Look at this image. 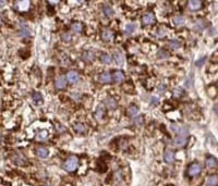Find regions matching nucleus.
<instances>
[{"label": "nucleus", "mask_w": 218, "mask_h": 186, "mask_svg": "<svg viewBox=\"0 0 218 186\" xmlns=\"http://www.w3.org/2000/svg\"><path fill=\"white\" fill-rule=\"evenodd\" d=\"M66 86H67V81H66V78H64L63 76H60L59 78H57V81H56V87H57L58 89H62V88H64Z\"/></svg>", "instance_id": "obj_13"}, {"label": "nucleus", "mask_w": 218, "mask_h": 186, "mask_svg": "<svg viewBox=\"0 0 218 186\" xmlns=\"http://www.w3.org/2000/svg\"><path fill=\"white\" fill-rule=\"evenodd\" d=\"M143 123H144V118H143L142 115L135 117V119H134V124H135L136 126H142Z\"/></svg>", "instance_id": "obj_27"}, {"label": "nucleus", "mask_w": 218, "mask_h": 186, "mask_svg": "<svg viewBox=\"0 0 218 186\" xmlns=\"http://www.w3.org/2000/svg\"><path fill=\"white\" fill-rule=\"evenodd\" d=\"M172 130L176 132V133L179 134V136H186V133H188V131H186L184 127L177 126V125H172Z\"/></svg>", "instance_id": "obj_16"}, {"label": "nucleus", "mask_w": 218, "mask_h": 186, "mask_svg": "<svg viewBox=\"0 0 218 186\" xmlns=\"http://www.w3.org/2000/svg\"><path fill=\"white\" fill-rule=\"evenodd\" d=\"M169 47L170 48H172V49H177V48H179L180 47V41L179 40H171L169 41Z\"/></svg>", "instance_id": "obj_30"}, {"label": "nucleus", "mask_w": 218, "mask_h": 186, "mask_svg": "<svg viewBox=\"0 0 218 186\" xmlns=\"http://www.w3.org/2000/svg\"><path fill=\"white\" fill-rule=\"evenodd\" d=\"M158 102H159V99L157 98V97H152V98H150V104H154L155 106V104H157Z\"/></svg>", "instance_id": "obj_37"}, {"label": "nucleus", "mask_w": 218, "mask_h": 186, "mask_svg": "<svg viewBox=\"0 0 218 186\" xmlns=\"http://www.w3.org/2000/svg\"><path fill=\"white\" fill-rule=\"evenodd\" d=\"M123 80H124V75H123L122 72H120V71H116V72L114 73V81L117 83H120L122 82Z\"/></svg>", "instance_id": "obj_18"}, {"label": "nucleus", "mask_w": 218, "mask_h": 186, "mask_svg": "<svg viewBox=\"0 0 218 186\" xmlns=\"http://www.w3.org/2000/svg\"><path fill=\"white\" fill-rule=\"evenodd\" d=\"M104 115V108L101 107V106H99L98 108H97V110H96V113H95V117L97 119H100L101 117Z\"/></svg>", "instance_id": "obj_31"}, {"label": "nucleus", "mask_w": 218, "mask_h": 186, "mask_svg": "<svg viewBox=\"0 0 218 186\" xmlns=\"http://www.w3.org/2000/svg\"><path fill=\"white\" fill-rule=\"evenodd\" d=\"M188 7H189V9L193 10V11L199 10L202 7V1H200V0H190L188 2Z\"/></svg>", "instance_id": "obj_5"}, {"label": "nucleus", "mask_w": 218, "mask_h": 186, "mask_svg": "<svg viewBox=\"0 0 218 186\" xmlns=\"http://www.w3.org/2000/svg\"><path fill=\"white\" fill-rule=\"evenodd\" d=\"M166 91V86L164 85V84H161V85H159V87H158V93H164V91Z\"/></svg>", "instance_id": "obj_38"}, {"label": "nucleus", "mask_w": 218, "mask_h": 186, "mask_svg": "<svg viewBox=\"0 0 218 186\" xmlns=\"http://www.w3.org/2000/svg\"><path fill=\"white\" fill-rule=\"evenodd\" d=\"M214 111H215V113L218 115V104H215V106H214Z\"/></svg>", "instance_id": "obj_39"}, {"label": "nucleus", "mask_w": 218, "mask_h": 186, "mask_svg": "<svg viewBox=\"0 0 218 186\" xmlns=\"http://www.w3.org/2000/svg\"><path fill=\"white\" fill-rule=\"evenodd\" d=\"M194 26H195V30L202 31V30H204L205 26H206V22H205L204 20H197L195 22V24H194Z\"/></svg>", "instance_id": "obj_20"}, {"label": "nucleus", "mask_w": 218, "mask_h": 186, "mask_svg": "<svg viewBox=\"0 0 218 186\" xmlns=\"http://www.w3.org/2000/svg\"><path fill=\"white\" fill-rule=\"evenodd\" d=\"M100 61L105 64H109L111 62V57L109 55H107V54H103V55L100 56Z\"/></svg>", "instance_id": "obj_24"}, {"label": "nucleus", "mask_w": 218, "mask_h": 186, "mask_svg": "<svg viewBox=\"0 0 218 186\" xmlns=\"http://www.w3.org/2000/svg\"><path fill=\"white\" fill-rule=\"evenodd\" d=\"M182 94H183V91L181 88H175V91H173V96L175 97H180Z\"/></svg>", "instance_id": "obj_34"}, {"label": "nucleus", "mask_w": 218, "mask_h": 186, "mask_svg": "<svg viewBox=\"0 0 218 186\" xmlns=\"http://www.w3.org/2000/svg\"><path fill=\"white\" fill-rule=\"evenodd\" d=\"M169 54L168 52H166L165 50H160L158 52V57L159 58H163V59H165V58H168Z\"/></svg>", "instance_id": "obj_35"}, {"label": "nucleus", "mask_w": 218, "mask_h": 186, "mask_svg": "<svg viewBox=\"0 0 218 186\" xmlns=\"http://www.w3.org/2000/svg\"><path fill=\"white\" fill-rule=\"evenodd\" d=\"M12 161H13L14 164L17 165H20V167H23V165H26L27 164V160L26 158L24 157V154H22L21 152H17L12 157Z\"/></svg>", "instance_id": "obj_2"}, {"label": "nucleus", "mask_w": 218, "mask_h": 186, "mask_svg": "<svg viewBox=\"0 0 218 186\" xmlns=\"http://www.w3.org/2000/svg\"><path fill=\"white\" fill-rule=\"evenodd\" d=\"M173 22H175V24H176V25L181 26V25H183V24H184V18H183V16H181V15H177V16H175V18H173Z\"/></svg>", "instance_id": "obj_25"}, {"label": "nucleus", "mask_w": 218, "mask_h": 186, "mask_svg": "<svg viewBox=\"0 0 218 186\" xmlns=\"http://www.w3.org/2000/svg\"><path fill=\"white\" fill-rule=\"evenodd\" d=\"M104 12L106 14V16H108V18H111L114 15V10L111 9V7H109V5H105Z\"/></svg>", "instance_id": "obj_26"}, {"label": "nucleus", "mask_w": 218, "mask_h": 186, "mask_svg": "<svg viewBox=\"0 0 218 186\" xmlns=\"http://www.w3.org/2000/svg\"><path fill=\"white\" fill-rule=\"evenodd\" d=\"M111 80H112V77H111V75H110L108 72H104L99 75V81L101 83H104V84L110 83L111 82Z\"/></svg>", "instance_id": "obj_11"}, {"label": "nucleus", "mask_w": 218, "mask_h": 186, "mask_svg": "<svg viewBox=\"0 0 218 186\" xmlns=\"http://www.w3.org/2000/svg\"><path fill=\"white\" fill-rule=\"evenodd\" d=\"M101 38H103L105 41H111L112 38H114V33L111 32V31H109V30H106V31H104L103 34H101Z\"/></svg>", "instance_id": "obj_12"}, {"label": "nucleus", "mask_w": 218, "mask_h": 186, "mask_svg": "<svg viewBox=\"0 0 218 186\" xmlns=\"http://www.w3.org/2000/svg\"><path fill=\"white\" fill-rule=\"evenodd\" d=\"M186 143V136H178L173 139V144L176 147H183Z\"/></svg>", "instance_id": "obj_9"}, {"label": "nucleus", "mask_w": 218, "mask_h": 186, "mask_svg": "<svg viewBox=\"0 0 218 186\" xmlns=\"http://www.w3.org/2000/svg\"><path fill=\"white\" fill-rule=\"evenodd\" d=\"M203 186H210V185H207V184H206V185H203Z\"/></svg>", "instance_id": "obj_40"}, {"label": "nucleus", "mask_w": 218, "mask_h": 186, "mask_svg": "<svg viewBox=\"0 0 218 186\" xmlns=\"http://www.w3.org/2000/svg\"><path fill=\"white\" fill-rule=\"evenodd\" d=\"M71 28H72V31L74 33H80V32H82V30H83V25H82L80 22H75L71 25Z\"/></svg>", "instance_id": "obj_21"}, {"label": "nucleus", "mask_w": 218, "mask_h": 186, "mask_svg": "<svg viewBox=\"0 0 218 186\" xmlns=\"http://www.w3.org/2000/svg\"><path fill=\"white\" fill-rule=\"evenodd\" d=\"M73 128H74V131L77 132V133H80V134L86 132V127H85L84 124H82V123H77V124H74V125H73Z\"/></svg>", "instance_id": "obj_17"}, {"label": "nucleus", "mask_w": 218, "mask_h": 186, "mask_svg": "<svg viewBox=\"0 0 218 186\" xmlns=\"http://www.w3.org/2000/svg\"><path fill=\"white\" fill-rule=\"evenodd\" d=\"M206 183H207V185L217 186L218 185V175H216V174L208 175L207 178H206Z\"/></svg>", "instance_id": "obj_8"}, {"label": "nucleus", "mask_w": 218, "mask_h": 186, "mask_svg": "<svg viewBox=\"0 0 218 186\" xmlns=\"http://www.w3.org/2000/svg\"><path fill=\"white\" fill-rule=\"evenodd\" d=\"M165 161L167 162V163H172L173 160H175V154H173L172 151H170V150H168V151H166L165 152Z\"/></svg>", "instance_id": "obj_15"}, {"label": "nucleus", "mask_w": 218, "mask_h": 186, "mask_svg": "<svg viewBox=\"0 0 218 186\" xmlns=\"http://www.w3.org/2000/svg\"><path fill=\"white\" fill-rule=\"evenodd\" d=\"M137 113H139V108H137L136 106H134V104L130 106V108L128 109V114H129L130 117H135Z\"/></svg>", "instance_id": "obj_19"}, {"label": "nucleus", "mask_w": 218, "mask_h": 186, "mask_svg": "<svg viewBox=\"0 0 218 186\" xmlns=\"http://www.w3.org/2000/svg\"><path fill=\"white\" fill-rule=\"evenodd\" d=\"M142 22L144 25H150V24H154L155 23V15L153 13H146L143 15L142 18Z\"/></svg>", "instance_id": "obj_4"}, {"label": "nucleus", "mask_w": 218, "mask_h": 186, "mask_svg": "<svg viewBox=\"0 0 218 186\" xmlns=\"http://www.w3.org/2000/svg\"><path fill=\"white\" fill-rule=\"evenodd\" d=\"M105 104H107V107L110 108V109H115L117 107V102L112 98H107V99L105 100Z\"/></svg>", "instance_id": "obj_22"}, {"label": "nucleus", "mask_w": 218, "mask_h": 186, "mask_svg": "<svg viewBox=\"0 0 218 186\" xmlns=\"http://www.w3.org/2000/svg\"><path fill=\"white\" fill-rule=\"evenodd\" d=\"M114 58H115V61H116V63L117 64H122L123 58H122V56H121V54L116 52V54L114 55Z\"/></svg>", "instance_id": "obj_29"}, {"label": "nucleus", "mask_w": 218, "mask_h": 186, "mask_svg": "<svg viewBox=\"0 0 218 186\" xmlns=\"http://www.w3.org/2000/svg\"><path fill=\"white\" fill-rule=\"evenodd\" d=\"M20 35L22 37H30L31 36V31L27 27L25 23H21V28H20Z\"/></svg>", "instance_id": "obj_6"}, {"label": "nucleus", "mask_w": 218, "mask_h": 186, "mask_svg": "<svg viewBox=\"0 0 218 186\" xmlns=\"http://www.w3.org/2000/svg\"><path fill=\"white\" fill-rule=\"evenodd\" d=\"M48 137V132L47 131H41L38 133V138L39 139H46Z\"/></svg>", "instance_id": "obj_33"}, {"label": "nucleus", "mask_w": 218, "mask_h": 186, "mask_svg": "<svg viewBox=\"0 0 218 186\" xmlns=\"http://www.w3.org/2000/svg\"><path fill=\"white\" fill-rule=\"evenodd\" d=\"M206 165H207L209 169H215L218 167V161L216 160V158L209 156V157L206 158Z\"/></svg>", "instance_id": "obj_7"}, {"label": "nucleus", "mask_w": 218, "mask_h": 186, "mask_svg": "<svg viewBox=\"0 0 218 186\" xmlns=\"http://www.w3.org/2000/svg\"><path fill=\"white\" fill-rule=\"evenodd\" d=\"M36 154H37V156L41 157V158H46V157L48 156V154H49V151H48V149L45 148V147H39V148L36 149Z\"/></svg>", "instance_id": "obj_14"}, {"label": "nucleus", "mask_w": 218, "mask_h": 186, "mask_svg": "<svg viewBox=\"0 0 218 186\" xmlns=\"http://www.w3.org/2000/svg\"><path fill=\"white\" fill-rule=\"evenodd\" d=\"M33 99H34V101H36V102H41V95L39 94V93H33Z\"/></svg>", "instance_id": "obj_32"}, {"label": "nucleus", "mask_w": 218, "mask_h": 186, "mask_svg": "<svg viewBox=\"0 0 218 186\" xmlns=\"http://www.w3.org/2000/svg\"><path fill=\"white\" fill-rule=\"evenodd\" d=\"M61 38H62L63 41H70L71 40V35L68 34V33H66V34H62V35H61Z\"/></svg>", "instance_id": "obj_36"}, {"label": "nucleus", "mask_w": 218, "mask_h": 186, "mask_svg": "<svg viewBox=\"0 0 218 186\" xmlns=\"http://www.w3.org/2000/svg\"><path fill=\"white\" fill-rule=\"evenodd\" d=\"M83 58L86 60V61H93L94 60V54L91 52V51H86V52H84Z\"/></svg>", "instance_id": "obj_28"}, {"label": "nucleus", "mask_w": 218, "mask_h": 186, "mask_svg": "<svg viewBox=\"0 0 218 186\" xmlns=\"http://www.w3.org/2000/svg\"><path fill=\"white\" fill-rule=\"evenodd\" d=\"M63 167L67 171L73 172V171H75L77 169V167H79V160H77V157H70V158H68L66 160Z\"/></svg>", "instance_id": "obj_1"}, {"label": "nucleus", "mask_w": 218, "mask_h": 186, "mask_svg": "<svg viewBox=\"0 0 218 186\" xmlns=\"http://www.w3.org/2000/svg\"><path fill=\"white\" fill-rule=\"evenodd\" d=\"M67 80L70 83H77L79 81V74L77 72H74V71H71V72H69L67 74Z\"/></svg>", "instance_id": "obj_10"}, {"label": "nucleus", "mask_w": 218, "mask_h": 186, "mask_svg": "<svg viewBox=\"0 0 218 186\" xmlns=\"http://www.w3.org/2000/svg\"><path fill=\"white\" fill-rule=\"evenodd\" d=\"M201 171H202V168H201L200 164L196 163V162L190 164V167L188 168V174H189V176H196V175L200 174Z\"/></svg>", "instance_id": "obj_3"}, {"label": "nucleus", "mask_w": 218, "mask_h": 186, "mask_svg": "<svg viewBox=\"0 0 218 186\" xmlns=\"http://www.w3.org/2000/svg\"><path fill=\"white\" fill-rule=\"evenodd\" d=\"M134 30H135V25L133 23H129V24H127V26H126L124 33H126V35H131L132 33L134 32Z\"/></svg>", "instance_id": "obj_23"}]
</instances>
